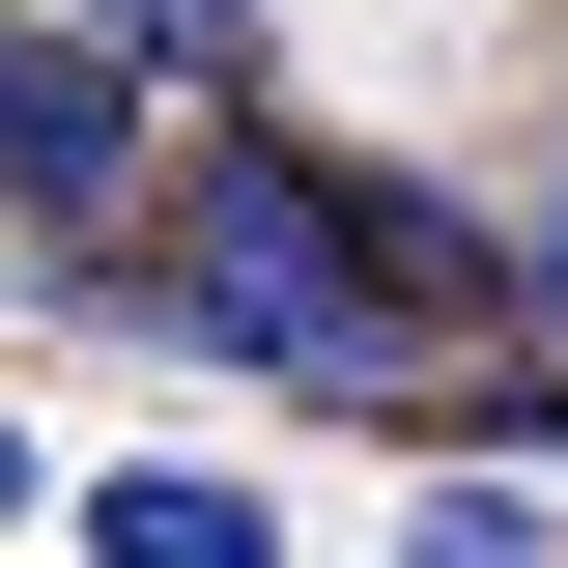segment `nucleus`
Returning a JSON list of instances; mask_svg holds the SVG:
<instances>
[{
    "label": "nucleus",
    "instance_id": "obj_4",
    "mask_svg": "<svg viewBox=\"0 0 568 568\" xmlns=\"http://www.w3.org/2000/svg\"><path fill=\"white\" fill-rule=\"evenodd\" d=\"M58 29H114L142 85H227V58H256V0H58Z\"/></svg>",
    "mask_w": 568,
    "mask_h": 568
},
{
    "label": "nucleus",
    "instance_id": "obj_5",
    "mask_svg": "<svg viewBox=\"0 0 568 568\" xmlns=\"http://www.w3.org/2000/svg\"><path fill=\"white\" fill-rule=\"evenodd\" d=\"M398 568H540V511L511 484H398Z\"/></svg>",
    "mask_w": 568,
    "mask_h": 568
},
{
    "label": "nucleus",
    "instance_id": "obj_2",
    "mask_svg": "<svg viewBox=\"0 0 568 568\" xmlns=\"http://www.w3.org/2000/svg\"><path fill=\"white\" fill-rule=\"evenodd\" d=\"M142 171H171V114H142L114 29H0V227H142Z\"/></svg>",
    "mask_w": 568,
    "mask_h": 568
},
{
    "label": "nucleus",
    "instance_id": "obj_6",
    "mask_svg": "<svg viewBox=\"0 0 568 568\" xmlns=\"http://www.w3.org/2000/svg\"><path fill=\"white\" fill-rule=\"evenodd\" d=\"M511 342H568V200H540V256H511Z\"/></svg>",
    "mask_w": 568,
    "mask_h": 568
},
{
    "label": "nucleus",
    "instance_id": "obj_1",
    "mask_svg": "<svg viewBox=\"0 0 568 568\" xmlns=\"http://www.w3.org/2000/svg\"><path fill=\"white\" fill-rule=\"evenodd\" d=\"M142 200H171V342H227L256 398H369V426H398L426 342H398V256H369V171H313V142L200 114Z\"/></svg>",
    "mask_w": 568,
    "mask_h": 568
},
{
    "label": "nucleus",
    "instance_id": "obj_7",
    "mask_svg": "<svg viewBox=\"0 0 568 568\" xmlns=\"http://www.w3.org/2000/svg\"><path fill=\"white\" fill-rule=\"evenodd\" d=\"M29 511H58V484H29V426H0V540H29Z\"/></svg>",
    "mask_w": 568,
    "mask_h": 568
},
{
    "label": "nucleus",
    "instance_id": "obj_3",
    "mask_svg": "<svg viewBox=\"0 0 568 568\" xmlns=\"http://www.w3.org/2000/svg\"><path fill=\"white\" fill-rule=\"evenodd\" d=\"M85 568H284V511L227 484V455H200V484L142 455V484H85Z\"/></svg>",
    "mask_w": 568,
    "mask_h": 568
}]
</instances>
